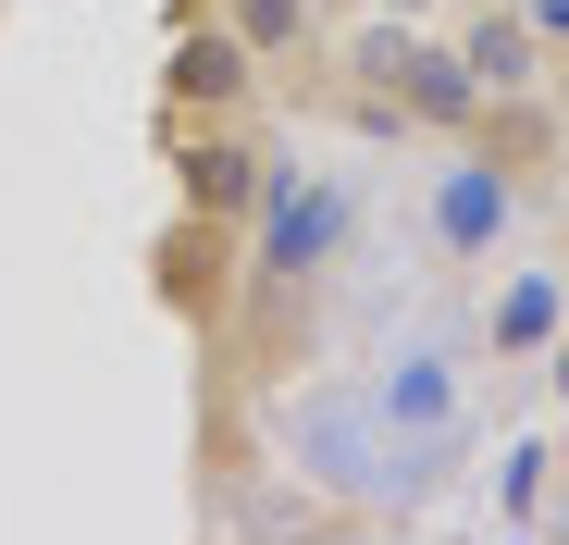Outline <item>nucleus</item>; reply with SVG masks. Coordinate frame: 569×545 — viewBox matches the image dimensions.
I'll return each mask as SVG.
<instances>
[{
	"label": "nucleus",
	"mask_w": 569,
	"mask_h": 545,
	"mask_svg": "<svg viewBox=\"0 0 569 545\" xmlns=\"http://www.w3.org/2000/svg\"><path fill=\"white\" fill-rule=\"evenodd\" d=\"M347 236H359V199L335 187V174H298V161H272V174H260L248 272H272V286H322V272L347 260Z\"/></svg>",
	"instance_id": "7ed1b4c3"
},
{
	"label": "nucleus",
	"mask_w": 569,
	"mask_h": 545,
	"mask_svg": "<svg viewBox=\"0 0 569 545\" xmlns=\"http://www.w3.org/2000/svg\"><path fill=\"white\" fill-rule=\"evenodd\" d=\"M508 211H520V174H496L483 149H470L446 187H433V248H446V260H483V248L508 236Z\"/></svg>",
	"instance_id": "423d86ee"
},
{
	"label": "nucleus",
	"mask_w": 569,
	"mask_h": 545,
	"mask_svg": "<svg viewBox=\"0 0 569 545\" xmlns=\"http://www.w3.org/2000/svg\"><path fill=\"white\" fill-rule=\"evenodd\" d=\"M458 149H483L496 174H520V187H532V174L557 161V112H545V87H520V100H483Z\"/></svg>",
	"instance_id": "1a4fd4ad"
},
{
	"label": "nucleus",
	"mask_w": 569,
	"mask_h": 545,
	"mask_svg": "<svg viewBox=\"0 0 569 545\" xmlns=\"http://www.w3.org/2000/svg\"><path fill=\"white\" fill-rule=\"evenodd\" d=\"M545 359H557V397H569V323H557V347H545Z\"/></svg>",
	"instance_id": "4468645a"
},
{
	"label": "nucleus",
	"mask_w": 569,
	"mask_h": 545,
	"mask_svg": "<svg viewBox=\"0 0 569 545\" xmlns=\"http://www.w3.org/2000/svg\"><path fill=\"white\" fill-rule=\"evenodd\" d=\"M199 13H211V0H161V26H199Z\"/></svg>",
	"instance_id": "ddd939ff"
},
{
	"label": "nucleus",
	"mask_w": 569,
	"mask_h": 545,
	"mask_svg": "<svg viewBox=\"0 0 569 545\" xmlns=\"http://www.w3.org/2000/svg\"><path fill=\"white\" fill-rule=\"evenodd\" d=\"M557 323H569V286H557V272H520V286L496 298V323H483V347H496V359H545Z\"/></svg>",
	"instance_id": "9d476101"
},
{
	"label": "nucleus",
	"mask_w": 569,
	"mask_h": 545,
	"mask_svg": "<svg viewBox=\"0 0 569 545\" xmlns=\"http://www.w3.org/2000/svg\"><path fill=\"white\" fill-rule=\"evenodd\" d=\"M161 137H173V199L186 211H211V224H248L260 211L272 149L248 137V112H161Z\"/></svg>",
	"instance_id": "20e7f679"
},
{
	"label": "nucleus",
	"mask_w": 569,
	"mask_h": 545,
	"mask_svg": "<svg viewBox=\"0 0 569 545\" xmlns=\"http://www.w3.org/2000/svg\"><path fill=\"white\" fill-rule=\"evenodd\" d=\"M470 75H483V100H520V87H545V26L520 13V0H483V13L458 26Z\"/></svg>",
	"instance_id": "6e6552de"
},
{
	"label": "nucleus",
	"mask_w": 569,
	"mask_h": 545,
	"mask_svg": "<svg viewBox=\"0 0 569 545\" xmlns=\"http://www.w3.org/2000/svg\"><path fill=\"white\" fill-rule=\"evenodd\" d=\"M371 422L385 434H433V446H458V359L446 347H409L385 385H371Z\"/></svg>",
	"instance_id": "0eeeda50"
},
{
	"label": "nucleus",
	"mask_w": 569,
	"mask_h": 545,
	"mask_svg": "<svg viewBox=\"0 0 569 545\" xmlns=\"http://www.w3.org/2000/svg\"><path fill=\"white\" fill-rule=\"evenodd\" d=\"M335 75L385 87V100H397L421 137H470V112H483V75H470V50H458V38H421L409 13H371V26H347Z\"/></svg>",
	"instance_id": "f257e3e1"
},
{
	"label": "nucleus",
	"mask_w": 569,
	"mask_h": 545,
	"mask_svg": "<svg viewBox=\"0 0 569 545\" xmlns=\"http://www.w3.org/2000/svg\"><path fill=\"white\" fill-rule=\"evenodd\" d=\"M211 13H223L260 62H284V50H310V38H322V13H310V0H211Z\"/></svg>",
	"instance_id": "9b49d317"
},
{
	"label": "nucleus",
	"mask_w": 569,
	"mask_h": 545,
	"mask_svg": "<svg viewBox=\"0 0 569 545\" xmlns=\"http://www.w3.org/2000/svg\"><path fill=\"white\" fill-rule=\"evenodd\" d=\"M248 87H260V50H248L223 13L173 26V50H161V112H248Z\"/></svg>",
	"instance_id": "39448f33"
},
{
	"label": "nucleus",
	"mask_w": 569,
	"mask_h": 545,
	"mask_svg": "<svg viewBox=\"0 0 569 545\" xmlns=\"http://www.w3.org/2000/svg\"><path fill=\"white\" fill-rule=\"evenodd\" d=\"M149 298L199 335V347H223L236 310H248V224H211V211L173 199V224L149 236Z\"/></svg>",
	"instance_id": "f03ea898"
},
{
	"label": "nucleus",
	"mask_w": 569,
	"mask_h": 545,
	"mask_svg": "<svg viewBox=\"0 0 569 545\" xmlns=\"http://www.w3.org/2000/svg\"><path fill=\"white\" fill-rule=\"evenodd\" d=\"M545 484H557V446H508V484H496V508H508V521H545Z\"/></svg>",
	"instance_id": "f8f14e48"
}]
</instances>
